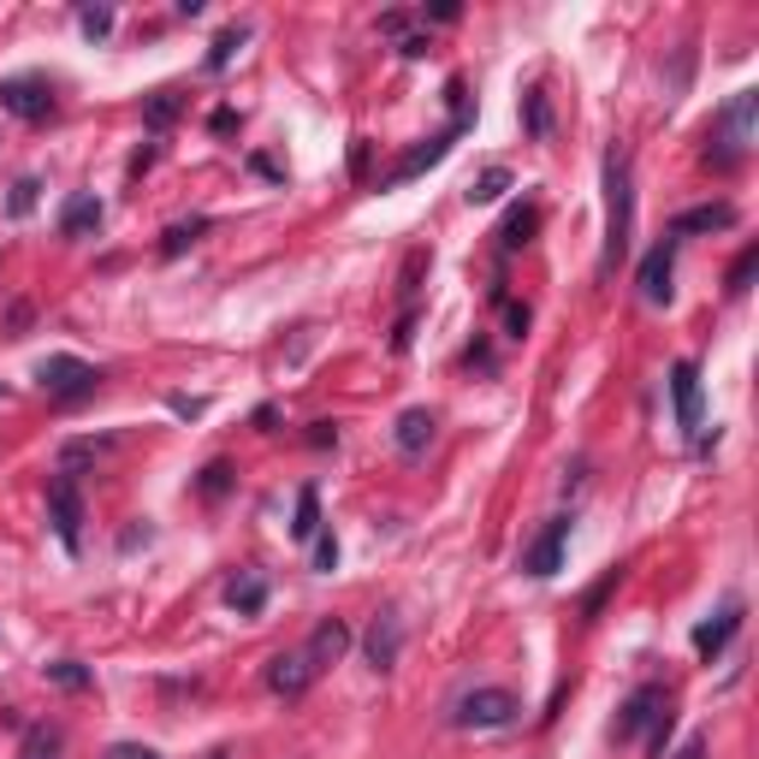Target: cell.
<instances>
[{"instance_id": "obj_46", "label": "cell", "mask_w": 759, "mask_h": 759, "mask_svg": "<svg viewBox=\"0 0 759 759\" xmlns=\"http://www.w3.org/2000/svg\"><path fill=\"white\" fill-rule=\"evenodd\" d=\"M250 421H256V428H261V433H273V428H280V410H273V404H261V410H256Z\"/></svg>"}, {"instance_id": "obj_3", "label": "cell", "mask_w": 759, "mask_h": 759, "mask_svg": "<svg viewBox=\"0 0 759 759\" xmlns=\"http://www.w3.org/2000/svg\"><path fill=\"white\" fill-rule=\"evenodd\" d=\"M517 712H522V700L510 694V689H475V694L457 700V712H451V718H457L463 729H505Z\"/></svg>"}, {"instance_id": "obj_25", "label": "cell", "mask_w": 759, "mask_h": 759, "mask_svg": "<svg viewBox=\"0 0 759 759\" xmlns=\"http://www.w3.org/2000/svg\"><path fill=\"white\" fill-rule=\"evenodd\" d=\"M107 451H113V440H71V445H60V475H78L83 463L107 457Z\"/></svg>"}, {"instance_id": "obj_47", "label": "cell", "mask_w": 759, "mask_h": 759, "mask_svg": "<svg viewBox=\"0 0 759 759\" xmlns=\"http://www.w3.org/2000/svg\"><path fill=\"white\" fill-rule=\"evenodd\" d=\"M208 131H220V137H226V131H238V113H231V107H220V113H214V120H208Z\"/></svg>"}, {"instance_id": "obj_21", "label": "cell", "mask_w": 759, "mask_h": 759, "mask_svg": "<svg viewBox=\"0 0 759 759\" xmlns=\"http://www.w3.org/2000/svg\"><path fill=\"white\" fill-rule=\"evenodd\" d=\"M60 748H66V729L60 724H31V729H24L19 759H60Z\"/></svg>"}, {"instance_id": "obj_50", "label": "cell", "mask_w": 759, "mask_h": 759, "mask_svg": "<svg viewBox=\"0 0 759 759\" xmlns=\"http://www.w3.org/2000/svg\"><path fill=\"white\" fill-rule=\"evenodd\" d=\"M208 759H226V754H208Z\"/></svg>"}, {"instance_id": "obj_32", "label": "cell", "mask_w": 759, "mask_h": 759, "mask_svg": "<svg viewBox=\"0 0 759 759\" xmlns=\"http://www.w3.org/2000/svg\"><path fill=\"white\" fill-rule=\"evenodd\" d=\"M759 273V243H748V250L736 256V268H729V280H724V291L729 297H741V291H748V280Z\"/></svg>"}, {"instance_id": "obj_34", "label": "cell", "mask_w": 759, "mask_h": 759, "mask_svg": "<svg viewBox=\"0 0 759 759\" xmlns=\"http://www.w3.org/2000/svg\"><path fill=\"white\" fill-rule=\"evenodd\" d=\"M48 682H60V689H90V670H83L78 659H60V665H48Z\"/></svg>"}, {"instance_id": "obj_45", "label": "cell", "mask_w": 759, "mask_h": 759, "mask_svg": "<svg viewBox=\"0 0 759 759\" xmlns=\"http://www.w3.org/2000/svg\"><path fill=\"white\" fill-rule=\"evenodd\" d=\"M350 172H356V179L369 172V137H356V149H350Z\"/></svg>"}, {"instance_id": "obj_9", "label": "cell", "mask_w": 759, "mask_h": 759, "mask_svg": "<svg viewBox=\"0 0 759 759\" xmlns=\"http://www.w3.org/2000/svg\"><path fill=\"white\" fill-rule=\"evenodd\" d=\"M564 546H569V517H552L546 529L529 540L522 569H529V576H558V569H564Z\"/></svg>"}, {"instance_id": "obj_28", "label": "cell", "mask_w": 759, "mask_h": 759, "mask_svg": "<svg viewBox=\"0 0 759 759\" xmlns=\"http://www.w3.org/2000/svg\"><path fill=\"white\" fill-rule=\"evenodd\" d=\"M291 534H297V540H315V534H320V492H315V487L297 492V517H291Z\"/></svg>"}, {"instance_id": "obj_22", "label": "cell", "mask_w": 759, "mask_h": 759, "mask_svg": "<svg viewBox=\"0 0 759 759\" xmlns=\"http://www.w3.org/2000/svg\"><path fill=\"white\" fill-rule=\"evenodd\" d=\"M226 605L243 611V618H256V611L268 605V581H261V576H238V581L226 588Z\"/></svg>"}, {"instance_id": "obj_48", "label": "cell", "mask_w": 759, "mask_h": 759, "mask_svg": "<svg viewBox=\"0 0 759 759\" xmlns=\"http://www.w3.org/2000/svg\"><path fill=\"white\" fill-rule=\"evenodd\" d=\"M677 759H706V736H689V741L677 748Z\"/></svg>"}, {"instance_id": "obj_30", "label": "cell", "mask_w": 759, "mask_h": 759, "mask_svg": "<svg viewBox=\"0 0 759 759\" xmlns=\"http://www.w3.org/2000/svg\"><path fill=\"white\" fill-rule=\"evenodd\" d=\"M618 581H623V564H611L605 576L588 588V600H581V623H593V618H600V605L611 600V588H618Z\"/></svg>"}, {"instance_id": "obj_44", "label": "cell", "mask_w": 759, "mask_h": 759, "mask_svg": "<svg viewBox=\"0 0 759 759\" xmlns=\"http://www.w3.org/2000/svg\"><path fill=\"white\" fill-rule=\"evenodd\" d=\"M107 759H160L155 748H137V741H120V748H113Z\"/></svg>"}, {"instance_id": "obj_1", "label": "cell", "mask_w": 759, "mask_h": 759, "mask_svg": "<svg viewBox=\"0 0 759 759\" xmlns=\"http://www.w3.org/2000/svg\"><path fill=\"white\" fill-rule=\"evenodd\" d=\"M630 238H635V179H630V155L623 149H605V256H600V273L611 280L618 261L630 256Z\"/></svg>"}, {"instance_id": "obj_39", "label": "cell", "mask_w": 759, "mask_h": 759, "mask_svg": "<svg viewBox=\"0 0 759 759\" xmlns=\"http://www.w3.org/2000/svg\"><path fill=\"white\" fill-rule=\"evenodd\" d=\"M380 36H410V12H380Z\"/></svg>"}, {"instance_id": "obj_6", "label": "cell", "mask_w": 759, "mask_h": 759, "mask_svg": "<svg viewBox=\"0 0 759 759\" xmlns=\"http://www.w3.org/2000/svg\"><path fill=\"white\" fill-rule=\"evenodd\" d=\"M48 522H54V534H60L66 552L83 546V499H78V480L71 475L48 480Z\"/></svg>"}, {"instance_id": "obj_8", "label": "cell", "mask_w": 759, "mask_h": 759, "mask_svg": "<svg viewBox=\"0 0 759 759\" xmlns=\"http://www.w3.org/2000/svg\"><path fill=\"white\" fill-rule=\"evenodd\" d=\"M463 131H469V125H457V120H451V125L440 131V137L416 143V149L404 155V160H398V167H392V172H386V179H380V184H410V179H421V172H428V167H440V160L451 155V143H457Z\"/></svg>"}, {"instance_id": "obj_5", "label": "cell", "mask_w": 759, "mask_h": 759, "mask_svg": "<svg viewBox=\"0 0 759 759\" xmlns=\"http://www.w3.org/2000/svg\"><path fill=\"white\" fill-rule=\"evenodd\" d=\"M670 712V694H665V682H641V689L623 700V712H618V724H611V736L618 741H635L641 729H653Z\"/></svg>"}, {"instance_id": "obj_23", "label": "cell", "mask_w": 759, "mask_h": 759, "mask_svg": "<svg viewBox=\"0 0 759 759\" xmlns=\"http://www.w3.org/2000/svg\"><path fill=\"white\" fill-rule=\"evenodd\" d=\"M522 131H529L534 143L552 137V101H546V90H529V95H522Z\"/></svg>"}, {"instance_id": "obj_7", "label": "cell", "mask_w": 759, "mask_h": 759, "mask_svg": "<svg viewBox=\"0 0 759 759\" xmlns=\"http://www.w3.org/2000/svg\"><path fill=\"white\" fill-rule=\"evenodd\" d=\"M320 677V670L309 665V653L303 647H291V653H273L268 670H261V682H268L280 700H297V694H309V682Z\"/></svg>"}, {"instance_id": "obj_43", "label": "cell", "mask_w": 759, "mask_h": 759, "mask_svg": "<svg viewBox=\"0 0 759 759\" xmlns=\"http://www.w3.org/2000/svg\"><path fill=\"white\" fill-rule=\"evenodd\" d=\"M428 19H440V24H457V19H463V7H457V0H433V7H428Z\"/></svg>"}, {"instance_id": "obj_33", "label": "cell", "mask_w": 759, "mask_h": 759, "mask_svg": "<svg viewBox=\"0 0 759 759\" xmlns=\"http://www.w3.org/2000/svg\"><path fill=\"white\" fill-rule=\"evenodd\" d=\"M499 315H505V339H522V332H529V303H517V297H505L499 291Z\"/></svg>"}, {"instance_id": "obj_2", "label": "cell", "mask_w": 759, "mask_h": 759, "mask_svg": "<svg viewBox=\"0 0 759 759\" xmlns=\"http://www.w3.org/2000/svg\"><path fill=\"white\" fill-rule=\"evenodd\" d=\"M36 380H42V392H48L54 404H83V398H95V392H101V369H90L83 356L36 362Z\"/></svg>"}, {"instance_id": "obj_37", "label": "cell", "mask_w": 759, "mask_h": 759, "mask_svg": "<svg viewBox=\"0 0 759 759\" xmlns=\"http://www.w3.org/2000/svg\"><path fill=\"white\" fill-rule=\"evenodd\" d=\"M315 451H327V445H339V421H309V433H303Z\"/></svg>"}, {"instance_id": "obj_31", "label": "cell", "mask_w": 759, "mask_h": 759, "mask_svg": "<svg viewBox=\"0 0 759 759\" xmlns=\"http://www.w3.org/2000/svg\"><path fill=\"white\" fill-rule=\"evenodd\" d=\"M36 202H42V179H19V184H12V196H7V214H12V220H24V214H36Z\"/></svg>"}, {"instance_id": "obj_26", "label": "cell", "mask_w": 759, "mask_h": 759, "mask_svg": "<svg viewBox=\"0 0 759 759\" xmlns=\"http://www.w3.org/2000/svg\"><path fill=\"white\" fill-rule=\"evenodd\" d=\"M505 190H510V172H505V167H487L469 190H463V196H469V208H487V202H499Z\"/></svg>"}, {"instance_id": "obj_38", "label": "cell", "mask_w": 759, "mask_h": 759, "mask_svg": "<svg viewBox=\"0 0 759 759\" xmlns=\"http://www.w3.org/2000/svg\"><path fill=\"white\" fill-rule=\"evenodd\" d=\"M339 564V540L332 534H315V569H332Z\"/></svg>"}, {"instance_id": "obj_10", "label": "cell", "mask_w": 759, "mask_h": 759, "mask_svg": "<svg viewBox=\"0 0 759 759\" xmlns=\"http://www.w3.org/2000/svg\"><path fill=\"white\" fill-rule=\"evenodd\" d=\"M754 113H759V90H736L718 113V143H729L736 155H748L754 143Z\"/></svg>"}, {"instance_id": "obj_17", "label": "cell", "mask_w": 759, "mask_h": 759, "mask_svg": "<svg viewBox=\"0 0 759 759\" xmlns=\"http://www.w3.org/2000/svg\"><path fill=\"white\" fill-rule=\"evenodd\" d=\"M433 428H440V416H433V410H404V416H398V433H392V440H398L404 457H421V451L433 445Z\"/></svg>"}, {"instance_id": "obj_40", "label": "cell", "mask_w": 759, "mask_h": 759, "mask_svg": "<svg viewBox=\"0 0 759 759\" xmlns=\"http://www.w3.org/2000/svg\"><path fill=\"white\" fill-rule=\"evenodd\" d=\"M167 404H172V416H184V421H196L202 410H208V404H202V398H184V392H172Z\"/></svg>"}, {"instance_id": "obj_42", "label": "cell", "mask_w": 759, "mask_h": 759, "mask_svg": "<svg viewBox=\"0 0 759 759\" xmlns=\"http://www.w3.org/2000/svg\"><path fill=\"white\" fill-rule=\"evenodd\" d=\"M410 332H416V309L398 315V332H392V350H410Z\"/></svg>"}, {"instance_id": "obj_14", "label": "cell", "mask_w": 759, "mask_h": 759, "mask_svg": "<svg viewBox=\"0 0 759 759\" xmlns=\"http://www.w3.org/2000/svg\"><path fill=\"white\" fill-rule=\"evenodd\" d=\"M670 404H677V428L694 433L700 428V369L694 362H677V369H670Z\"/></svg>"}, {"instance_id": "obj_24", "label": "cell", "mask_w": 759, "mask_h": 759, "mask_svg": "<svg viewBox=\"0 0 759 759\" xmlns=\"http://www.w3.org/2000/svg\"><path fill=\"white\" fill-rule=\"evenodd\" d=\"M184 113V101H179V90H155L149 101H143V125L149 131H167L172 120Z\"/></svg>"}, {"instance_id": "obj_41", "label": "cell", "mask_w": 759, "mask_h": 759, "mask_svg": "<svg viewBox=\"0 0 759 759\" xmlns=\"http://www.w3.org/2000/svg\"><path fill=\"white\" fill-rule=\"evenodd\" d=\"M428 48H433V36H421V31H410V36L398 42V54H404V60H421Z\"/></svg>"}, {"instance_id": "obj_4", "label": "cell", "mask_w": 759, "mask_h": 759, "mask_svg": "<svg viewBox=\"0 0 759 759\" xmlns=\"http://www.w3.org/2000/svg\"><path fill=\"white\" fill-rule=\"evenodd\" d=\"M0 107L12 113V120H24V125H42V120H54V90H48V78H0Z\"/></svg>"}, {"instance_id": "obj_15", "label": "cell", "mask_w": 759, "mask_h": 759, "mask_svg": "<svg viewBox=\"0 0 759 759\" xmlns=\"http://www.w3.org/2000/svg\"><path fill=\"white\" fill-rule=\"evenodd\" d=\"M303 653H309V665H315V670L339 665L344 653H350V630H344L339 618H320V623H315V635H309V647H303Z\"/></svg>"}, {"instance_id": "obj_11", "label": "cell", "mask_w": 759, "mask_h": 759, "mask_svg": "<svg viewBox=\"0 0 759 759\" xmlns=\"http://www.w3.org/2000/svg\"><path fill=\"white\" fill-rule=\"evenodd\" d=\"M670 273H677V243H653L647 261H641V297L653 303V309H665L670 303Z\"/></svg>"}, {"instance_id": "obj_29", "label": "cell", "mask_w": 759, "mask_h": 759, "mask_svg": "<svg viewBox=\"0 0 759 759\" xmlns=\"http://www.w3.org/2000/svg\"><path fill=\"white\" fill-rule=\"evenodd\" d=\"M243 42H250V31H243V24H231V31L214 36V48H208V71H226V66H231V54H238Z\"/></svg>"}, {"instance_id": "obj_27", "label": "cell", "mask_w": 759, "mask_h": 759, "mask_svg": "<svg viewBox=\"0 0 759 759\" xmlns=\"http://www.w3.org/2000/svg\"><path fill=\"white\" fill-rule=\"evenodd\" d=\"M428 250H421V243H416V250L410 256H404V273H398V297H404V309H416V291H421V273H428Z\"/></svg>"}, {"instance_id": "obj_16", "label": "cell", "mask_w": 759, "mask_h": 759, "mask_svg": "<svg viewBox=\"0 0 759 759\" xmlns=\"http://www.w3.org/2000/svg\"><path fill=\"white\" fill-rule=\"evenodd\" d=\"M736 630H741V605H724L718 618H706V623L694 630V653L712 665V659H718V653L729 647V635H736Z\"/></svg>"}, {"instance_id": "obj_12", "label": "cell", "mask_w": 759, "mask_h": 759, "mask_svg": "<svg viewBox=\"0 0 759 759\" xmlns=\"http://www.w3.org/2000/svg\"><path fill=\"white\" fill-rule=\"evenodd\" d=\"M362 653H369V665L380 670V677L398 665V653H404V623H398V611H380L374 630H369V641H362Z\"/></svg>"}, {"instance_id": "obj_20", "label": "cell", "mask_w": 759, "mask_h": 759, "mask_svg": "<svg viewBox=\"0 0 759 759\" xmlns=\"http://www.w3.org/2000/svg\"><path fill=\"white\" fill-rule=\"evenodd\" d=\"M208 231H214V220H208V214H196V220H179V226H167V238H160V256H167V261H179V256L190 250V243H196V238H208Z\"/></svg>"}, {"instance_id": "obj_49", "label": "cell", "mask_w": 759, "mask_h": 759, "mask_svg": "<svg viewBox=\"0 0 759 759\" xmlns=\"http://www.w3.org/2000/svg\"><path fill=\"white\" fill-rule=\"evenodd\" d=\"M149 167H155V149H137V155H131V179H143Z\"/></svg>"}, {"instance_id": "obj_19", "label": "cell", "mask_w": 759, "mask_h": 759, "mask_svg": "<svg viewBox=\"0 0 759 759\" xmlns=\"http://www.w3.org/2000/svg\"><path fill=\"white\" fill-rule=\"evenodd\" d=\"M540 231V208L534 202H522V208H510L505 214V226H499V250H522V243H529Z\"/></svg>"}, {"instance_id": "obj_35", "label": "cell", "mask_w": 759, "mask_h": 759, "mask_svg": "<svg viewBox=\"0 0 759 759\" xmlns=\"http://www.w3.org/2000/svg\"><path fill=\"white\" fill-rule=\"evenodd\" d=\"M226 487H231V463H208V469H202V480H196L202 499H220Z\"/></svg>"}, {"instance_id": "obj_36", "label": "cell", "mask_w": 759, "mask_h": 759, "mask_svg": "<svg viewBox=\"0 0 759 759\" xmlns=\"http://www.w3.org/2000/svg\"><path fill=\"white\" fill-rule=\"evenodd\" d=\"M78 24H83V36H90V42H101V36L113 31V12H107V7H83Z\"/></svg>"}, {"instance_id": "obj_13", "label": "cell", "mask_w": 759, "mask_h": 759, "mask_svg": "<svg viewBox=\"0 0 759 759\" xmlns=\"http://www.w3.org/2000/svg\"><path fill=\"white\" fill-rule=\"evenodd\" d=\"M729 226H736V208H729V202H700V208H682L677 220H670V243L700 238V231H729Z\"/></svg>"}, {"instance_id": "obj_18", "label": "cell", "mask_w": 759, "mask_h": 759, "mask_svg": "<svg viewBox=\"0 0 759 759\" xmlns=\"http://www.w3.org/2000/svg\"><path fill=\"white\" fill-rule=\"evenodd\" d=\"M101 226V202L90 196V190H78V196L60 208V238H83V231Z\"/></svg>"}]
</instances>
